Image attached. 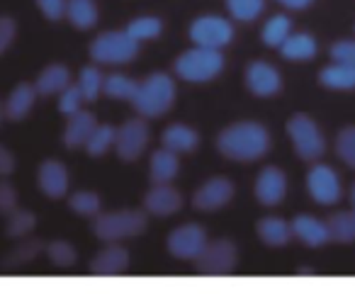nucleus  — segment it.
Returning <instances> with one entry per match:
<instances>
[{"mask_svg":"<svg viewBox=\"0 0 355 294\" xmlns=\"http://www.w3.org/2000/svg\"><path fill=\"white\" fill-rule=\"evenodd\" d=\"M217 148L229 161H258L270 151V132L258 122H236L217 137Z\"/></svg>","mask_w":355,"mask_h":294,"instance_id":"1","label":"nucleus"},{"mask_svg":"<svg viewBox=\"0 0 355 294\" xmlns=\"http://www.w3.org/2000/svg\"><path fill=\"white\" fill-rule=\"evenodd\" d=\"M175 103V83L168 74H151L144 83H139L132 105L144 119L163 117Z\"/></svg>","mask_w":355,"mask_h":294,"instance_id":"2","label":"nucleus"},{"mask_svg":"<svg viewBox=\"0 0 355 294\" xmlns=\"http://www.w3.org/2000/svg\"><path fill=\"white\" fill-rule=\"evenodd\" d=\"M224 69V56L217 49L195 46L175 59V76L188 83H207L217 78Z\"/></svg>","mask_w":355,"mask_h":294,"instance_id":"3","label":"nucleus"},{"mask_svg":"<svg viewBox=\"0 0 355 294\" xmlns=\"http://www.w3.org/2000/svg\"><path fill=\"white\" fill-rule=\"evenodd\" d=\"M146 229V216L144 211L124 209V211H107V214H95L93 234L105 243H117L122 239L144 234Z\"/></svg>","mask_w":355,"mask_h":294,"instance_id":"4","label":"nucleus"},{"mask_svg":"<svg viewBox=\"0 0 355 294\" xmlns=\"http://www.w3.org/2000/svg\"><path fill=\"white\" fill-rule=\"evenodd\" d=\"M139 54V42H134L127 32H103L90 44V59L95 64L122 66L134 61Z\"/></svg>","mask_w":355,"mask_h":294,"instance_id":"5","label":"nucleus"},{"mask_svg":"<svg viewBox=\"0 0 355 294\" xmlns=\"http://www.w3.org/2000/svg\"><path fill=\"white\" fill-rule=\"evenodd\" d=\"M287 134L292 139V146L295 153L306 163H316L326 151L324 134L319 132L316 122L309 114H295V117L287 122Z\"/></svg>","mask_w":355,"mask_h":294,"instance_id":"6","label":"nucleus"},{"mask_svg":"<svg viewBox=\"0 0 355 294\" xmlns=\"http://www.w3.org/2000/svg\"><path fill=\"white\" fill-rule=\"evenodd\" d=\"M190 40L195 46L222 51L234 40V25L219 15H202L190 25Z\"/></svg>","mask_w":355,"mask_h":294,"instance_id":"7","label":"nucleus"},{"mask_svg":"<svg viewBox=\"0 0 355 294\" xmlns=\"http://www.w3.org/2000/svg\"><path fill=\"white\" fill-rule=\"evenodd\" d=\"M306 190H309L311 200L316 205L331 207L340 200V178L338 173L331 166H324V163H316V166L309 168L306 173Z\"/></svg>","mask_w":355,"mask_h":294,"instance_id":"8","label":"nucleus"},{"mask_svg":"<svg viewBox=\"0 0 355 294\" xmlns=\"http://www.w3.org/2000/svg\"><path fill=\"white\" fill-rule=\"evenodd\" d=\"M207 245V231L200 224H183L168 234V250L178 260H198Z\"/></svg>","mask_w":355,"mask_h":294,"instance_id":"9","label":"nucleus"},{"mask_svg":"<svg viewBox=\"0 0 355 294\" xmlns=\"http://www.w3.org/2000/svg\"><path fill=\"white\" fill-rule=\"evenodd\" d=\"M148 144V127L144 122V117L127 119L122 127L114 132V151L122 161H137L144 153Z\"/></svg>","mask_w":355,"mask_h":294,"instance_id":"10","label":"nucleus"},{"mask_svg":"<svg viewBox=\"0 0 355 294\" xmlns=\"http://www.w3.org/2000/svg\"><path fill=\"white\" fill-rule=\"evenodd\" d=\"M236 268V245L229 239H219L205 245L198 255V270L202 275H227Z\"/></svg>","mask_w":355,"mask_h":294,"instance_id":"11","label":"nucleus"},{"mask_svg":"<svg viewBox=\"0 0 355 294\" xmlns=\"http://www.w3.org/2000/svg\"><path fill=\"white\" fill-rule=\"evenodd\" d=\"M234 200V182L229 178H209L193 195V207L198 211L224 209Z\"/></svg>","mask_w":355,"mask_h":294,"instance_id":"12","label":"nucleus"},{"mask_svg":"<svg viewBox=\"0 0 355 294\" xmlns=\"http://www.w3.org/2000/svg\"><path fill=\"white\" fill-rule=\"evenodd\" d=\"M246 88L256 98H270V95L280 93L282 78L272 64H268V61H253L246 69Z\"/></svg>","mask_w":355,"mask_h":294,"instance_id":"13","label":"nucleus"},{"mask_svg":"<svg viewBox=\"0 0 355 294\" xmlns=\"http://www.w3.org/2000/svg\"><path fill=\"white\" fill-rule=\"evenodd\" d=\"M287 195V175L275 166H268L256 178V200L263 207H277Z\"/></svg>","mask_w":355,"mask_h":294,"instance_id":"14","label":"nucleus"},{"mask_svg":"<svg viewBox=\"0 0 355 294\" xmlns=\"http://www.w3.org/2000/svg\"><path fill=\"white\" fill-rule=\"evenodd\" d=\"M37 185L51 200H61L69 192V171L61 161H44L37 171Z\"/></svg>","mask_w":355,"mask_h":294,"instance_id":"15","label":"nucleus"},{"mask_svg":"<svg viewBox=\"0 0 355 294\" xmlns=\"http://www.w3.org/2000/svg\"><path fill=\"white\" fill-rule=\"evenodd\" d=\"M180 207H183V195H180L171 182H166V185H153L151 190L146 192V197H144V209L153 216H171V214H175V211H180Z\"/></svg>","mask_w":355,"mask_h":294,"instance_id":"16","label":"nucleus"},{"mask_svg":"<svg viewBox=\"0 0 355 294\" xmlns=\"http://www.w3.org/2000/svg\"><path fill=\"white\" fill-rule=\"evenodd\" d=\"M292 224V236L300 239L304 245L309 248H319V245H326L331 241V234H329V224L311 214H300L290 221Z\"/></svg>","mask_w":355,"mask_h":294,"instance_id":"17","label":"nucleus"},{"mask_svg":"<svg viewBox=\"0 0 355 294\" xmlns=\"http://www.w3.org/2000/svg\"><path fill=\"white\" fill-rule=\"evenodd\" d=\"M129 268V253L119 245H110V248L100 250L98 255L90 263V270L100 277H114V275H122Z\"/></svg>","mask_w":355,"mask_h":294,"instance_id":"18","label":"nucleus"},{"mask_svg":"<svg viewBox=\"0 0 355 294\" xmlns=\"http://www.w3.org/2000/svg\"><path fill=\"white\" fill-rule=\"evenodd\" d=\"M35 100H37L35 85L17 83L15 88H12V93L8 95V100H6V117L12 119V122H20V119H25L27 114L32 112V107H35Z\"/></svg>","mask_w":355,"mask_h":294,"instance_id":"19","label":"nucleus"},{"mask_svg":"<svg viewBox=\"0 0 355 294\" xmlns=\"http://www.w3.org/2000/svg\"><path fill=\"white\" fill-rule=\"evenodd\" d=\"M258 236L270 248H282V245H287L295 239L292 236V224L282 219V216H263L258 221Z\"/></svg>","mask_w":355,"mask_h":294,"instance_id":"20","label":"nucleus"},{"mask_svg":"<svg viewBox=\"0 0 355 294\" xmlns=\"http://www.w3.org/2000/svg\"><path fill=\"white\" fill-rule=\"evenodd\" d=\"M198 132L193 127H188V124H171L161 137V146L173 153H190L198 148Z\"/></svg>","mask_w":355,"mask_h":294,"instance_id":"21","label":"nucleus"},{"mask_svg":"<svg viewBox=\"0 0 355 294\" xmlns=\"http://www.w3.org/2000/svg\"><path fill=\"white\" fill-rule=\"evenodd\" d=\"M180 171V163H178V153L168 151V148H158L151 153V161H148V175H151L153 185H166L173 182V178Z\"/></svg>","mask_w":355,"mask_h":294,"instance_id":"22","label":"nucleus"},{"mask_svg":"<svg viewBox=\"0 0 355 294\" xmlns=\"http://www.w3.org/2000/svg\"><path fill=\"white\" fill-rule=\"evenodd\" d=\"M95 117L90 112H85V110H78L76 114H71L69 117V124H66L64 129V146L66 148H80L85 146V141H88L90 132L95 129Z\"/></svg>","mask_w":355,"mask_h":294,"instance_id":"23","label":"nucleus"},{"mask_svg":"<svg viewBox=\"0 0 355 294\" xmlns=\"http://www.w3.org/2000/svg\"><path fill=\"white\" fill-rule=\"evenodd\" d=\"M66 85H71V71L66 69L64 64H51L40 74V78H37V83H35V90H37V95L49 98V95H59Z\"/></svg>","mask_w":355,"mask_h":294,"instance_id":"24","label":"nucleus"},{"mask_svg":"<svg viewBox=\"0 0 355 294\" xmlns=\"http://www.w3.org/2000/svg\"><path fill=\"white\" fill-rule=\"evenodd\" d=\"M280 54L287 61H309L316 56V40L306 32H292L280 44Z\"/></svg>","mask_w":355,"mask_h":294,"instance_id":"25","label":"nucleus"},{"mask_svg":"<svg viewBox=\"0 0 355 294\" xmlns=\"http://www.w3.org/2000/svg\"><path fill=\"white\" fill-rule=\"evenodd\" d=\"M319 83L329 90H353L355 88V69L348 64L334 61L331 66L321 69Z\"/></svg>","mask_w":355,"mask_h":294,"instance_id":"26","label":"nucleus"},{"mask_svg":"<svg viewBox=\"0 0 355 294\" xmlns=\"http://www.w3.org/2000/svg\"><path fill=\"white\" fill-rule=\"evenodd\" d=\"M66 17L76 30H90L98 22L95 0H66Z\"/></svg>","mask_w":355,"mask_h":294,"instance_id":"27","label":"nucleus"},{"mask_svg":"<svg viewBox=\"0 0 355 294\" xmlns=\"http://www.w3.org/2000/svg\"><path fill=\"white\" fill-rule=\"evenodd\" d=\"M290 35H292V20L287 15H272L261 30L263 44L270 46V49H280V44Z\"/></svg>","mask_w":355,"mask_h":294,"instance_id":"28","label":"nucleus"},{"mask_svg":"<svg viewBox=\"0 0 355 294\" xmlns=\"http://www.w3.org/2000/svg\"><path fill=\"white\" fill-rule=\"evenodd\" d=\"M326 224H329L331 241H338V243H353L355 241V209L338 211Z\"/></svg>","mask_w":355,"mask_h":294,"instance_id":"29","label":"nucleus"},{"mask_svg":"<svg viewBox=\"0 0 355 294\" xmlns=\"http://www.w3.org/2000/svg\"><path fill=\"white\" fill-rule=\"evenodd\" d=\"M137 80H132L124 74H112L107 78H103V93L112 100H129L132 103V98L137 95Z\"/></svg>","mask_w":355,"mask_h":294,"instance_id":"30","label":"nucleus"},{"mask_svg":"<svg viewBox=\"0 0 355 294\" xmlns=\"http://www.w3.org/2000/svg\"><path fill=\"white\" fill-rule=\"evenodd\" d=\"M114 132H117V129L110 127V124H95L88 141H85V151H88L90 156H105L110 148H114Z\"/></svg>","mask_w":355,"mask_h":294,"instance_id":"31","label":"nucleus"},{"mask_svg":"<svg viewBox=\"0 0 355 294\" xmlns=\"http://www.w3.org/2000/svg\"><path fill=\"white\" fill-rule=\"evenodd\" d=\"M127 32L134 42H146V40H156L158 35L163 32V22L153 15H144V17H137L127 25Z\"/></svg>","mask_w":355,"mask_h":294,"instance_id":"32","label":"nucleus"},{"mask_svg":"<svg viewBox=\"0 0 355 294\" xmlns=\"http://www.w3.org/2000/svg\"><path fill=\"white\" fill-rule=\"evenodd\" d=\"M76 85H78L85 103H93V100H98V95L103 93V74H100V69H95V66H85V69H80L78 83Z\"/></svg>","mask_w":355,"mask_h":294,"instance_id":"33","label":"nucleus"},{"mask_svg":"<svg viewBox=\"0 0 355 294\" xmlns=\"http://www.w3.org/2000/svg\"><path fill=\"white\" fill-rule=\"evenodd\" d=\"M263 6L266 0H227V10L239 22H253L263 12Z\"/></svg>","mask_w":355,"mask_h":294,"instance_id":"34","label":"nucleus"},{"mask_svg":"<svg viewBox=\"0 0 355 294\" xmlns=\"http://www.w3.org/2000/svg\"><path fill=\"white\" fill-rule=\"evenodd\" d=\"M69 207L80 216H95L100 214V197L90 190H78L69 197Z\"/></svg>","mask_w":355,"mask_h":294,"instance_id":"35","label":"nucleus"},{"mask_svg":"<svg viewBox=\"0 0 355 294\" xmlns=\"http://www.w3.org/2000/svg\"><path fill=\"white\" fill-rule=\"evenodd\" d=\"M37 219L32 211H25V209H15L8 214V236L10 239H22L27 236L32 229H35Z\"/></svg>","mask_w":355,"mask_h":294,"instance_id":"36","label":"nucleus"},{"mask_svg":"<svg viewBox=\"0 0 355 294\" xmlns=\"http://www.w3.org/2000/svg\"><path fill=\"white\" fill-rule=\"evenodd\" d=\"M336 153L345 166L355 168V127H345L336 137Z\"/></svg>","mask_w":355,"mask_h":294,"instance_id":"37","label":"nucleus"},{"mask_svg":"<svg viewBox=\"0 0 355 294\" xmlns=\"http://www.w3.org/2000/svg\"><path fill=\"white\" fill-rule=\"evenodd\" d=\"M46 255L54 265L59 268H71L76 263V248L69 243V241H51L46 245Z\"/></svg>","mask_w":355,"mask_h":294,"instance_id":"38","label":"nucleus"},{"mask_svg":"<svg viewBox=\"0 0 355 294\" xmlns=\"http://www.w3.org/2000/svg\"><path fill=\"white\" fill-rule=\"evenodd\" d=\"M83 95H80L78 85H66L64 90L59 93V110L61 114H66V117H71V114H76L78 110H83L80 105H83Z\"/></svg>","mask_w":355,"mask_h":294,"instance_id":"39","label":"nucleus"},{"mask_svg":"<svg viewBox=\"0 0 355 294\" xmlns=\"http://www.w3.org/2000/svg\"><path fill=\"white\" fill-rule=\"evenodd\" d=\"M331 59L338 64H348L355 69V42L353 40H340L331 46Z\"/></svg>","mask_w":355,"mask_h":294,"instance_id":"40","label":"nucleus"},{"mask_svg":"<svg viewBox=\"0 0 355 294\" xmlns=\"http://www.w3.org/2000/svg\"><path fill=\"white\" fill-rule=\"evenodd\" d=\"M17 209V192L10 182H0V214H10Z\"/></svg>","mask_w":355,"mask_h":294,"instance_id":"41","label":"nucleus"},{"mask_svg":"<svg viewBox=\"0 0 355 294\" xmlns=\"http://www.w3.org/2000/svg\"><path fill=\"white\" fill-rule=\"evenodd\" d=\"M37 6L46 20H61L66 15V0H37Z\"/></svg>","mask_w":355,"mask_h":294,"instance_id":"42","label":"nucleus"},{"mask_svg":"<svg viewBox=\"0 0 355 294\" xmlns=\"http://www.w3.org/2000/svg\"><path fill=\"white\" fill-rule=\"evenodd\" d=\"M42 250V241H27V243H22L20 248L15 250V253L10 255V263L12 265H20V263H27V260H32L37 253Z\"/></svg>","mask_w":355,"mask_h":294,"instance_id":"43","label":"nucleus"},{"mask_svg":"<svg viewBox=\"0 0 355 294\" xmlns=\"http://www.w3.org/2000/svg\"><path fill=\"white\" fill-rule=\"evenodd\" d=\"M15 32H17V25L12 17H0V54H6V49L12 44Z\"/></svg>","mask_w":355,"mask_h":294,"instance_id":"44","label":"nucleus"},{"mask_svg":"<svg viewBox=\"0 0 355 294\" xmlns=\"http://www.w3.org/2000/svg\"><path fill=\"white\" fill-rule=\"evenodd\" d=\"M12 171H15V156L0 144V178L10 175Z\"/></svg>","mask_w":355,"mask_h":294,"instance_id":"45","label":"nucleus"},{"mask_svg":"<svg viewBox=\"0 0 355 294\" xmlns=\"http://www.w3.org/2000/svg\"><path fill=\"white\" fill-rule=\"evenodd\" d=\"M280 6L290 8V10H304V8H309L314 0H277Z\"/></svg>","mask_w":355,"mask_h":294,"instance_id":"46","label":"nucleus"},{"mask_svg":"<svg viewBox=\"0 0 355 294\" xmlns=\"http://www.w3.org/2000/svg\"><path fill=\"white\" fill-rule=\"evenodd\" d=\"M350 205H353V209H355V182L350 185Z\"/></svg>","mask_w":355,"mask_h":294,"instance_id":"47","label":"nucleus"},{"mask_svg":"<svg viewBox=\"0 0 355 294\" xmlns=\"http://www.w3.org/2000/svg\"><path fill=\"white\" fill-rule=\"evenodd\" d=\"M3 117H6V105L0 103V124H3Z\"/></svg>","mask_w":355,"mask_h":294,"instance_id":"48","label":"nucleus"}]
</instances>
